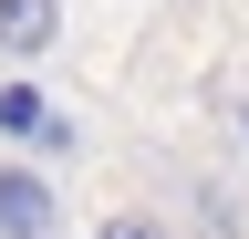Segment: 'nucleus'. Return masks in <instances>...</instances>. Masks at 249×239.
I'll list each match as a JSON object with an SVG mask.
<instances>
[{
	"mask_svg": "<svg viewBox=\"0 0 249 239\" xmlns=\"http://www.w3.org/2000/svg\"><path fill=\"white\" fill-rule=\"evenodd\" d=\"M197 229H208V239H239V208L218 198V187H197Z\"/></svg>",
	"mask_w": 249,
	"mask_h": 239,
	"instance_id": "nucleus-5",
	"label": "nucleus"
},
{
	"mask_svg": "<svg viewBox=\"0 0 249 239\" xmlns=\"http://www.w3.org/2000/svg\"><path fill=\"white\" fill-rule=\"evenodd\" d=\"M0 135H11L21 156H62V146H73V125L52 114L42 83H0Z\"/></svg>",
	"mask_w": 249,
	"mask_h": 239,
	"instance_id": "nucleus-2",
	"label": "nucleus"
},
{
	"mask_svg": "<svg viewBox=\"0 0 249 239\" xmlns=\"http://www.w3.org/2000/svg\"><path fill=\"white\" fill-rule=\"evenodd\" d=\"M62 42V0H0V63H42Z\"/></svg>",
	"mask_w": 249,
	"mask_h": 239,
	"instance_id": "nucleus-3",
	"label": "nucleus"
},
{
	"mask_svg": "<svg viewBox=\"0 0 249 239\" xmlns=\"http://www.w3.org/2000/svg\"><path fill=\"white\" fill-rule=\"evenodd\" d=\"M239 146H249V104H239Z\"/></svg>",
	"mask_w": 249,
	"mask_h": 239,
	"instance_id": "nucleus-6",
	"label": "nucleus"
},
{
	"mask_svg": "<svg viewBox=\"0 0 249 239\" xmlns=\"http://www.w3.org/2000/svg\"><path fill=\"white\" fill-rule=\"evenodd\" d=\"M93 239H177V229L156 219V208H104V229H93Z\"/></svg>",
	"mask_w": 249,
	"mask_h": 239,
	"instance_id": "nucleus-4",
	"label": "nucleus"
},
{
	"mask_svg": "<svg viewBox=\"0 0 249 239\" xmlns=\"http://www.w3.org/2000/svg\"><path fill=\"white\" fill-rule=\"evenodd\" d=\"M0 239H62V187L42 156H0Z\"/></svg>",
	"mask_w": 249,
	"mask_h": 239,
	"instance_id": "nucleus-1",
	"label": "nucleus"
}]
</instances>
